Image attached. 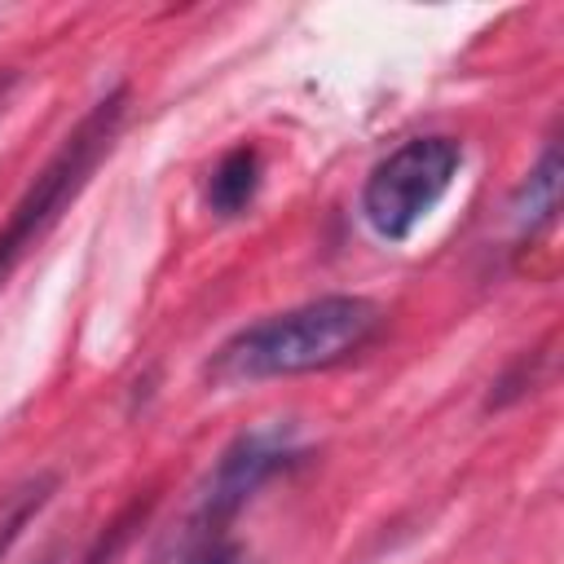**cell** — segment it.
I'll use <instances>...</instances> for the list:
<instances>
[{
  "mask_svg": "<svg viewBox=\"0 0 564 564\" xmlns=\"http://www.w3.org/2000/svg\"><path fill=\"white\" fill-rule=\"evenodd\" d=\"M189 564H251V560H247L242 546H229V542L220 546V542H212V546H207L198 560H189Z\"/></svg>",
  "mask_w": 564,
  "mask_h": 564,
  "instance_id": "cell-8",
  "label": "cell"
},
{
  "mask_svg": "<svg viewBox=\"0 0 564 564\" xmlns=\"http://www.w3.org/2000/svg\"><path fill=\"white\" fill-rule=\"evenodd\" d=\"M555 212H560V145L546 141L542 159L529 167V176L511 198V225L520 238H538L546 225H555Z\"/></svg>",
  "mask_w": 564,
  "mask_h": 564,
  "instance_id": "cell-6",
  "label": "cell"
},
{
  "mask_svg": "<svg viewBox=\"0 0 564 564\" xmlns=\"http://www.w3.org/2000/svg\"><path fill=\"white\" fill-rule=\"evenodd\" d=\"M383 313L366 295H317L234 330L207 361L212 383H260L308 370H330L361 352Z\"/></svg>",
  "mask_w": 564,
  "mask_h": 564,
  "instance_id": "cell-1",
  "label": "cell"
},
{
  "mask_svg": "<svg viewBox=\"0 0 564 564\" xmlns=\"http://www.w3.org/2000/svg\"><path fill=\"white\" fill-rule=\"evenodd\" d=\"M53 489H57V476H53V471H40V476L22 480L18 489H9V494L0 498V560H4L9 546L22 538V529L48 507Z\"/></svg>",
  "mask_w": 564,
  "mask_h": 564,
  "instance_id": "cell-7",
  "label": "cell"
},
{
  "mask_svg": "<svg viewBox=\"0 0 564 564\" xmlns=\"http://www.w3.org/2000/svg\"><path fill=\"white\" fill-rule=\"evenodd\" d=\"M123 115H128V88L119 84L79 115V123L62 137V145L48 154V163L31 176V185L22 189V198L13 203V212L0 225V282L57 225L66 203L88 185L93 167L110 154V145L123 128Z\"/></svg>",
  "mask_w": 564,
  "mask_h": 564,
  "instance_id": "cell-2",
  "label": "cell"
},
{
  "mask_svg": "<svg viewBox=\"0 0 564 564\" xmlns=\"http://www.w3.org/2000/svg\"><path fill=\"white\" fill-rule=\"evenodd\" d=\"M13 88H18V75L13 70H0V110H4V101H9Z\"/></svg>",
  "mask_w": 564,
  "mask_h": 564,
  "instance_id": "cell-9",
  "label": "cell"
},
{
  "mask_svg": "<svg viewBox=\"0 0 564 564\" xmlns=\"http://www.w3.org/2000/svg\"><path fill=\"white\" fill-rule=\"evenodd\" d=\"M300 441H295V427L291 423H264V427H251L242 432L225 454L220 463L212 467L203 494H198V507L189 516V542H207L247 507V498L273 480L278 471H286L291 463H300Z\"/></svg>",
  "mask_w": 564,
  "mask_h": 564,
  "instance_id": "cell-4",
  "label": "cell"
},
{
  "mask_svg": "<svg viewBox=\"0 0 564 564\" xmlns=\"http://www.w3.org/2000/svg\"><path fill=\"white\" fill-rule=\"evenodd\" d=\"M463 167V145L454 137H410L383 154L361 185V216L383 242H405L427 212L449 194Z\"/></svg>",
  "mask_w": 564,
  "mask_h": 564,
  "instance_id": "cell-3",
  "label": "cell"
},
{
  "mask_svg": "<svg viewBox=\"0 0 564 564\" xmlns=\"http://www.w3.org/2000/svg\"><path fill=\"white\" fill-rule=\"evenodd\" d=\"M260 176H264V163H260V150L256 145L242 141V145L225 150L216 159V167L207 172V189H203L207 212L220 216V220L242 216L256 203V194H260Z\"/></svg>",
  "mask_w": 564,
  "mask_h": 564,
  "instance_id": "cell-5",
  "label": "cell"
}]
</instances>
